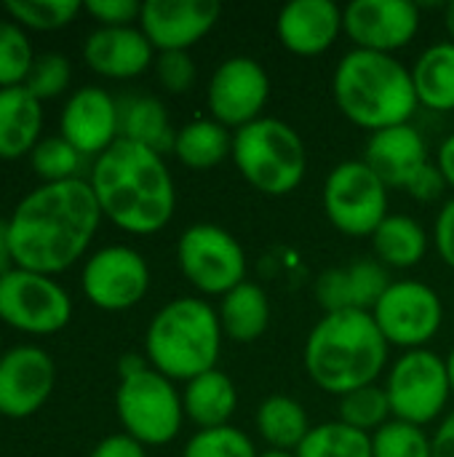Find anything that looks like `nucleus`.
<instances>
[{
  "label": "nucleus",
  "instance_id": "1",
  "mask_svg": "<svg viewBox=\"0 0 454 457\" xmlns=\"http://www.w3.org/2000/svg\"><path fill=\"white\" fill-rule=\"evenodd\" d=\"M102 220L83 177L29 190L5 220L13 265L43 276L64 273L88 252Z\"/></svg>",
  "mask_w": 454,
  "mask_h": 457
},
{
  "label": "nucleus",
  "instance_id": "2",
  "mask_svg": "<svg viewBox=\"0 0 454 457\" xmlns=\"http://www.w3.org/2000/svg\"><path fill=\"white\" fill-rule=\"evenodd\" d=\"M88 185L102 217L131 236L161 233L177 212V185L166 158L128 139L94 158Z\"/></svg>",
  "mask_w": 454,
  "mask_h": 457
},
{
  "label": "nucleus",
  "instance_id": "3",
  "mask_svg": "<svg viewBox=\"0 0 454 457\" xmlns=\"http://www.w3.org/2000/svg\"><path fill=\"white\" fill-rule=\"evenodd\" d=\"M388 348L372 313H324L305 340L302 361L308 378L324 394L340 399L380 380L388 364Z\"/></svg>",
  "mask_w": 454,
  "mask_h": 457
},
{
  "label": "nucleus",
  "instance_id": "4",
  "mask_svg": "<svg viewBox=\"0 0 454 457\" xmlns=\"http://www.w3.org/2000/svg\"><path fill=\"white\" fill-rule=\"evenodd\" d=\"M332 94L340 112L369 134L409 123L420 107L412 72L393 54L348 51L332 75Z\"/></svg>",
  "mask_w": 454,
  "mask_h": 457
},
{
  "label": "nucleus",
  "instance_id": "5",
  "mask_svg": "<svg viewBox=\"0 0 454 457\" xmlns=\"http://www.w3.org/2000/svg\"><path fill=\"white\" fill-rule=\"evenodd\" d=\"M222 340L217 308L198 297H177L147 324L144 359L171 383H190L193 378L217 370Z\"/></svg>",
  "mask_w": 454,
  "mask_h": 457
},
{
  "label": "nucleus",
  "instance_id": "6",
  "mask_svg": "<svg viewBox=\"0 0 454 457\" xmlns=\"http://www.w3.org/2000/svg\"><path fill=\"white\" fill-rule=\"evenodd\" d=\"M233 163L238 174L262 195L294 193L308 174V150L294 126L281 118L260 120L233 134Z\"/></svg>",
  "mask_w": 454,
  "mask_h": 457
},
{
  "label": "nucleus",
  "instance_id": "7",
  "mask_svg": "<svg viewBox=\"0 0 454 457\" xmlns=\"http://www.w3.org/2000/svg\"><path fill=\"white\" fill-rule=\"evenodd\" d=\"M115 412L123 434L144 447H163L174 442L185 423L182 394L153 367L120 380L115 394Z\"/></svg>",
  "mask_w": 454,
  "mask_h": 457
},
{
  "label": "nucleus",
  "instance_id": "8",
  "mask_svg": "<svg viewBox=\"0 0 454 457\" xmlns=\"http://www.w3.org/2000/svg\"><path fill=\"white\" fill-rule=\"evenodd\" d=\"M177 265L203 297H225L246 281V252L238 238L214 225L195 222L177 241Z\"/></svg>",
  "mask_w": 454,
  "mask_h": 457
},
{
  "label": "nucleus",
  "instance_id": "9",
  "mask_svg": "<svg viewBox=\"0 0 454 457\" xmlns=\"http://www.w3.org/2000/svg\"><path fill=\"white\" fill-rule=\"evenodd\" d=\"M385 394L393 420L420 428L436 423L452 399L447 361L431 348L404 351L388 370Z\"/></svg>",
  "mask_w": 454,
  "mask_h": 457
},
{
  "label": "nucleus",
  "instance_id": "10",
  "mask_svg": "<svg viewBox=\"0 0 454 457\" xmlns=\"http://www.w3.org/2000/svg\"><path fill=\"white\" fill-rule=\"evenodd\" d=\"M324 212L334 230L348 238H372L388 212V185L364 163V158L337 163L321 193Z\"/></svg>",
  "mask_w": 454,
  "mask_h": 457
},
{
  "label": "nucleus",
  "instance_id": "11",
  "mask_svg": "<svg viewBox=\"0 0 454 457\" xmlns=\"http://www.w3.org/2000/svg\"><path fill=\"white\" fill-rule=\"evenodd\" d=\"M70 319L72 300L54 276L24 268L0 276V321L11 329L45 337L62 332Z\"/></svg>",
  "mask_w": 454,
  "mask_h": 457
},
{
  "label": "nucleus",
  "instance_id": "12",
  "mask_svg": "<svg viewBox=\"0 0 454 457\" xmlns=\"http://www.w3.org/2000/svg\"><path fill=\"white\" fill-rule=\"evenodd\" d=\"M372 319L388 345L417 351L439 335L444 324V303L439 292L423 281H391L380 303L372 308Z\"/></svg>",
  "mask_w": 454,
  "mask_h": 457
},
{
  "label": "nucleus",
  "instance_id": "13",
  "mask_svg": "<svg viewBox=\"0 0 454 457\" xmlns=\"http://www.w3.org/2000/svg\"><path fill=\"white\" fill-rule=\"evenodd\" d=\"M80 287L94 308L120 313L144 300L150 289V265L136 249L126 244H110L86 260L80 270Z\"/></svg>",
  "mask_w": 454,
  "mask_h": 457
},
{
  "label": "nucleus",
  "instance_id": "14",
  "mask_svg": "<svg viewBox=\"0 0 454 457\" xmlns=\"http://www.w3.org/2000/svg\"><path fill=\"white\" fill-rule=\"evenodd\" d=\"M268 99L270 78L252 56H227L217 64L206 86L209 118L235 131L260 120Z\"/></svg>",
  "mask_w": 454,
  "mask_h": 457
},
{
  "label": "nucleus",
  "instance_id": "15",
  "mask_svg": "<svg viewBox=\"0 0 454 457\" xmlns=\"http://www.w3.org/2000/svg\"><path fill=\"white\" fill-rule=\"evenodd\" d=\"M420 5L412 0H353L343 11V29L353 48L393 54L420 29Z\"/></svg>",
  "mask_w": 454,
  "mask_h": 457
},
{
  "label": "nucleus",
  "instance_id": "16",
  "mask_svg": "<svg viewBox=\"0 0 454 457\" xmlns=\"http://www.w3.org/2000/svg\"><path fill=\"white\" fill-rule=\"evenodd\" d=\"M56 364L37 345H19L0 356V415L21 420L35 415L54 394Z\"/></svg>",
  "mask_w": 454,
  "mask_h": 457
},
{
  "label": "nucleus",
  "instance_id": "17",
  "mask_svg": "<svg viewBox=\"0 0 454 457\" xmlns=\"http://www.w3.org/2000/svg\"><path fill=\"white\" fill-rule=\"evenodd\" d=\"M219 16L222 5L214 0H147L139 29L158 54L190 51L217 27Z\"/></svg>",
  "mask_w": 454,
  "mask_h": 457
},
{
  "label": "nucleus",
  "instance_id": "18",
  "mask_svg": "<svg viewBox=\"0 0 454 457\" xmlns=\"http://www.w3.org/2000/svg\"><path fill=\"white\" fill-rule=\"evenodd\" d=\"M59 129L83 158H99L120 139L118 99L99 86H83L64 102Z\"/></svg>",
  "mask_w": 454,
  "mask_h": 457
},
{
  "label": "nucleus",
  "instance_id": "19",
  "mask_svg": "<svg viewBox=\"0 0 454 457\" xmlns=\"http://www.w3.org/2000/svg\"><path fill=\"white\" fill-rule=\"evenodd\" d=\"M343 29V8L334 0H292L278 11L276 35L294 56L329 51Z\"/></svg>",
  "mask_w": 454,
  "mask_h": 457
},
{
  "label": "nucleus",
  "instance_id": "20",
  "mask_svg": "<svg viewBox=\"0 0 454 457\" xmlns=\"http://www.w3.org/2000/svg\"><path fill=\"white\" fill-rule=\"evenodd\" d=\"M388 287H391V276L383 262L359 260L345 268L324 270L313 284V295L324 313H343V311L372 313V308L380 303Z\"/></svg>",
  "mask_w": 454,
  "mask_h": 457
},
{
  "label": "nucleus",
  "instance_id": "21",
  "mask_svg": "<svg viewBox=\"0 0 454 457\" xmlns=\"http://www.w3.org/2000/svg\"><path fill=\"white\" fill-rule=\"evenodd\" d=\"M86 64L110 80H131L155 64V48L139 27H96L83 43Z\"/></svg>",
  "mask_w": 454,
  "mask_h": 457
},
{
  "label": "nucleus",
  "instance_id": "22",
  "mask_svg": "<svg viewBox=\"0 0 454 457\" xmlns=\"http://www.w3.org/2000/svg\"><path fill=\"white\" fill-rule=\"evenodd\" d=\"M364 163L391 187L407 190L412 179L431 163L425 137L412 126H391L369 134L364 145Z\"/></svg>",
  "mask_w": 454,
  "mask_h": 457
},
{
  "label": "nucleus",
  "instance_id": "23",
  "mask_svg": "<svg viewBox=\"0 0 454 457\" xmlns=\"http://www.w3.org/2000/svg\"><path fill=\"white\" fill-rule=\"evenodd\" d=\"M43 131V102L24 86L0 88V158L16 161L35 150Z\"/></svg>",
  "mask_w": 454,
  "mask_h": 457
},
{
  "label": "nucleus",
  "instance_id": "24",
  "mask_svg": "<svg viewBox=\"0 0 454 457\" xmlns=\"http://www.w3.org/2000/svg\"><path fill=\"white\" fill-rule=\"evenodd\" d=\"M182 404H185V418L195 423L198 431L222 428L230 426V418L235 415L238 388L233 378L217 367L185 383Z\"/></svg>",
  "mask_w": 454,
  "mask_h": 457
},
{
  "label": "nucleus",
  "instance_id": "25",
  "mask_svg": "<svg viewBox=\"0 0 454 457\" xmlns=\"http://www.w3.org/2000/svg\"><path fill=\"white\" fill-rule=\"evenodd\" d=\"M120 110V139L144 145L161 155L174 150V126L166 104L150 94H131L118 99Z\"/></svg>",
  "mask_w": 454,
  "mask_h": 457
},
{
  "label": "nucleus",
  "instance_id": "26",
  "mask_svg": "<svg viewBox=\"0 0 454 457\" xmlns=\"http://www.w3.org/2000/svg\"><path fill=\"white\" fill-rule=\"evenodd\" d=\"M222 335L233 343H254L270 327V300L260 284L244 281L225 297L217 308Z\"/></svg>",
  "mask_w": 454,
  "mask_h": 457
},
{
  "label": "nucleus",
  "instance_id": "27",
  "mask_svg": "<svg viewBox=\"0 0 454 457\" xmlns=\"http://www.w3.org/2000/svg\"><path fill=\"white\" fill-rule=\"evenodd\" d=\"M417 102L433 112L454 110V43L439 40L428 46L409 67Z\"/></svg>",
  "mask_w": 454,
  "mask_h": 457
},
{
  "label": "nucleus",
  "instance_id": "28",
  "mask_svg": "<svg viewBox=\"0 0 454 457\" xmlns=\"http://www.w3.org/2000/svg\"><path fill=\"white\" fill-rule=\"evenodd\" d=\"M431 238L425 228L409 214H388L372 233V249L385 268L407 270L425 260Z\"/></svg>",
  "mask_w": 454,
  "mask_h": 457
},
{
  "label": "nucleus",
  "instance_id": "29",
  "mask_svg": "<svg viewBox=\"0 0 454 457\" xmlns=\"http://www.w3.org/2000/svg\"><path fill=\"white\" fill-rule=\"evenodd\" d=\"M254 426L260 439L278 453H297V447L313 428L305 407L286 394H273L262 399L254 415Z\"/></svg>",
  "mask_w": 454,
  "mask_h": 457
},
{
  "label": "nucleus",
  "instance_id": "30",
  "mask_svg": "<svg viewBox=\"0 0 454 457\" xmlns=\"http://www.w3.org/2000/svg\"><path fill=\"white\" fill-rule=\"evenodd\" d=\"M171 153L182 166L193 171H209L233 155V134L211 118H195L177 129Z\"/></svg>",
  "mask_w": 454,
  "mask_h": 457
},
{
  "label": "nucleus",
  "instance_id": "31",
  "mask_svg": "<svg viewBox=\"0 0 454 457\" xmlns=\"http://www.w3.org/2000/svg\"><path fill=\"white\" fill-rule=\"evenodd\" d=\"M294 457H372V436L340 420L313 426Z\"/></svg>",
  "mask_w": 454,
  "mask_h": 457
},
{
  "label": "nucleus",
  "instance_id": "32",
  "mask_svg": "<svg viewBox=\"0 0 454 457\" xmlns=\"http://www.w3.org/2000/svg\"><path fill=\"white\" fill-rule=\"evenodd\" d=\"M337 420L361 431V434H369V436L375 431H380L385 423L393 420L385 386L375 383V386H364V388H356V391L340 396Z\"/></svg>",
  "mask_w": 454,
  "mask_h": 457
},
{
  "label": "nucleus",
  "instance_id": "33",
  "mask_svg": "<svg viewBox=\"0 0 454 457\" xmlns=\"http://www.w3.org/2000/svg\"><path fill=\"white\" fill-rule=\"evenodd\" d=\"M11 21H16L24 29L35 32H54L75 21V16L83 11V3L78 0H8L3 5Z\"/></svg>",
  "mask_w": 454,
  "mask_h": 457
},
{
  "label": "nucleus",
  "instance_id": "34",
  "mask_svg": "<svg viewBox=\"0 0 454 457\" xmlns=\"http://www.w3.org/2000/svg\"><path fill=\"white\" fill-rule=\"evenodd\" d=\"M35 59L27 29L8 16L0 19V88L24 86Z\"/></svg>",
  "mask_w": 454,
  "mask_h": 457
},
{
  "label": "nucleus",
  "instance_id": "35",
  "mask_svg": "<svg viewBox=\"0 0 454 457\" xmlns=\"http://www.w3.org/2000/svg\"><path fill=\"white\" fill-rule=\"evenodd\" d=\"M29 163H32V171L43 179V185L67 182V179H78L83 155L59 134V137L40 139L35 150L29 153Z\"/></svg>",
  "mask_w": 454,
  "mask_h": 457
},
{
  "label": "nucleus",
  "instance_id": "36",
  "mask_svg": "<svg viewBox=\"0 0 454 457\" xmlns=\"http://www.w3.org/2000/svg\"><path fill=\"white\" fill-rule=\"evenodd\" d=\"M372 457H433L425 428L391 420L372 434Z\"/></svg>",
  "mask_w": 454,
  "mask_h": 457
},
{
  "label": "nucleus",
  "instance_id": "37",
  "mask_svg": "<svg viewBox=\"0 0 454 457\" xmlns=\"http://www.w3.org/2000/svg\"><path fill=\"white\" fill-rule=\"evenodd\" d=\"M182 457H260L254 442L235 426H222V428H206L195 431Z\"/></svg>",
  "mask_w": 454,
  "mask_h": 457
},
{
  "label": "nucleus",
  "instance_id": "38",
  "mask_svg": "<svg viewBox=\"0 0 454 457\" xmlns=\"http://www.w3.org/2000/svg\"><path fill=\"white\" fill-rule=\"evenodd\" d=\"M72 83V64L64 54H56V51H48V54H40L29 70V78L24 83V88L45 102V99H54L59 94H64Z\"/></svg>",
  "mask_w": 454,
  "mask_h": 457
},
{
  "label": "nucleus",
  "instance_id": "39",
  "mask_svg": "<svg viewBox=\"0 0 454 457\" xmlns=\"http://www.w3.org/2000/svg\"><path fill=\"white\" fill-rule=\"evenodd\" d=\"M155 75L169 94H187L195 83L198 70L190 51H166L155 56Z\"/></svg>",
  "mask_w": 454,
  "mask_h": 457
},
{
  "label": "nucleus",
  "instance_id": "40",
  "mask_svg": "<svg viewBox=\"0 0 454 457\" xmlns=\"http://www.w3.org/2000/svg\"><path fill=\"white\" fill-rule=\"evenodd\" d=\"M83 11L99 21V27H134L142 16V3L136 0H88Z\"/></svg>",
  "mask_w": 454,
  "mask_h": 457
},
{
  "label": "nucleus",
  "instance_id": "41",
  "mask_svg": "<svg viewBox=\"0 0 454 457\" xmlns=\"http://www.w3.org/2000/svg\"><path fill=\"white\" fill-rule=\"evenodd\" d=\"M433 246H436V254L442 257V262L454 270V195L450 201H444L442 212L436 214Z\"/></svg>",
  "mask_w": 454,
  "mask_h": 457
},
{
  "label": "nucleus",
  "instance_id": "42",
  "mask_svg": "<svg viewBox=\"0 0 454 457\" xmlns=\"http://www.w3.org/2000/svg\"><path fill=\"white\" fill-rule=\"evenodd\" d=\"M444 190H450V187H447V182H444V177H442V171H439L436 163H428V166L412 179V185L407 187V193H409L415 201H423V204L439 201V198L444 195Z\"/></svg>",
  "mask_w": 454,
  "mask_h": 457
},
{
  "label": "nucleus",
  "instance_id": "43",
  "mask_svg": "<svg viewBox=\"0 0 454 457\" xmlns=\"http://www.w3.org/2000/svg\"><path fill=\"white\" fill-rule=\"evenodd\" d=\"M88 457H147V450L128 434H112L104 436Z\"/></svg>",
  "mask_w": 454,
  "mask_h": 457
},
{
  "label": "nucleus",
  "instance_id": "44",
  "mask_svg": "<svg viewBox=\"0 0 454 457\" xmlns=\"http://www.w3.org/2000/svg\"><path fill=\"white\" fill-rule=\"evenodd\" d=\"M431 450L433 457H454V410L442 418L431 436Z\"/></svg>",
  "mask_w": 454,
  "mask_h": 457
},
{
  "label": "nucleus",
  "instance_id": "45",
  "mask_svg": "<svg viewBox=\"0 0 454 457\" xmlns=\"http://www.w3.org/2000/svg\"><path fill=\"white\" fill-rule=\"evenodd\" d=\"M433 163L439 166V171H442V177H444L447 187L454 190V134H450V137L439 145V150H436V161H433Z\"/></svg>",
  "mask_w": 454,
  "mask_h": 457
},
{
  "label": "nucleus",
  "instance_id": "46",
  "mask_svg": "<svg viewBox=\"0 0 454 457\" xmlns=\"http://www.w3.org/2000/svg\"><path fill=\"white\" fill-rule=\"evenodd\" d=\"M144 370H150V361H147L144 356H139V353H126V356H120V361H118V375H120V380L134 378V375H139V372H144Z\"/></svg>",
  "mask_w": 454,
  "mask_h": 457
},
{
  "label": "nucleus",
  "instance_id": "47",
  "mask_svg": "<svg viewBox=\"0 0 454 457\" xmlns=\"http://www.w3.org/2000/svg\"><path fill=\"white\" fill-rule=\"evenodd\" d=\"M13 252H11V238H8V222L0 220V276L13 270Z\"/></svg>",
  "mask_w": 454,
  "mask_h": 457
},
{
  "label": "nucleus",
  "instance_id": "48",
  "mask_svg": "<svg viewBox=\"0 0 454 457\" xmlns=\"http://www.w3.org/2000/svg\"><path fill=\"white\" fill-rule=\"evenodd\" d=\"M444 27H447V32H450V40L454 43V0L444 8Z\"/></svg>",
  "mask_w": 454,
  "mask_h": 457
},
{
  "label": "nucleus",
  "instance_id": "49",
  "mask_svg": "<svg viewBox=\"0 0 454 457\" xmlns=\"http://www.w3.org/2000/svg\"><path fill=\"white\" fill-rule=\"evenodd\" d=\"M447 378H450V391H452V396H454V348L447 353Z\"/></svg>",
  "mask_w": 454,
  "mask_h": 457
},
{
  "label": "nucleus",
  "instance_id": "50",
  "mask_svg": "<svg viewBox=\"0 0 454 457\" xmlns=\"http://www.w3.org/2000/svg\"><path fill=\"white\" fill-rule=\"evenodd\" d=\"M260 457H294V453H278V450H268V453H260Z\"/></svg>",
  "mask_w": 454,
  "mask_h": 457
},
{
  "label": "nucleus",
  "instance_id": "51",
  "mask_svg": "<svg viewBox=\"0 0 454 457\" xmlns=\"http://www.w3.org/2000/svg\"><path fill=\"white\" fill-rule=\"evenodd\" d=\"M0 356H3V353H0Z\"/></svg>",
  "mask_w": 454,
  "mask_h": 457
}]
</instances>
